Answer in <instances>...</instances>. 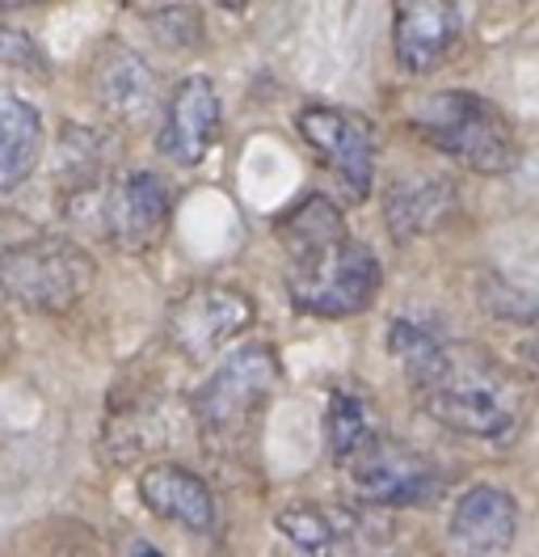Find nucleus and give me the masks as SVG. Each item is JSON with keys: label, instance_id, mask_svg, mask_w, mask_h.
I'll return each mask as SVG.
<instances>
[{"label": "nucleus", "instance_id": "f257e3e1", "mask_svg": "<svg viewBox=\"0 0 539 557\" xmlns=\"http://www.w3.org/2000/svg\"><path fill=\"white\" fill-rule=\"evenodd\" d=\"M278 242L287 249V296L300 313L346 321L375 305L384 267L375 249L346 228V215L325 195H308L283 211Z\"/></svg>", "mask_w": 539, "mask_h": 557}, {"label": "nucleus", "instance_id": "f03ea898", "mask_svg": "<svg viewBox=\"0 0 539 557\" xmlns=\"http://www.w3.org/2000/svg\"><path fill=\"white\" fill-rule=\"evenodd\" d=\"M409 123L438 152L464 161L476 174H510L518 165V139L498 106L468 89H438L409 106Z\"/></svg>", "mask_w": 539, "mask_h": 557}, {"label": "nucleus", "instance_id": "7ed1b4c3", "mask_svg": "<svg viewBox=\"0 0 539 557\" xmlns=\"http://www.w3.org/2000/svg\"><path fill=\"white\" fill-rule=\"evenodd\" d=\"M422 410L472 440H502L518 422V393L502 372L468 350L451 347L447 363L426 384H417Z\"/></svg>", "mask_w": 539, "mask_h": 557}, {"label": "nucleus", "instance_id": "20e7f679", "mask_svg": "<svg viewBox=\"0 0 539 557\" xmlns=\"http://www.w3.org/2000/svg\"><path fill=\"white\" fill-rule=\"evenodd\" d=\"M93 258L67 237H17L0 245V292L30 313H67L93 287Z\"/></svg>", "mask_w": 539, "mask_h": 557}, {"label": "nucleus", "instance_id": "39448f33", "mask_svg": "<svg viewBox=\"0 0 539 557\" xmlns=\"http://www.w3.org/2000/svg\"><path fill=\"white\" fill-rule=\"evenodd\" d=\"M283 381L278 355L270 347H240L228 355L195 393V414L206 431H240L249 418L262 410V401H270V393Z\"/></svg>", "mask_w": 539, "mask_h": 557}, {"label": "nucleus", "instance_id": "423d86ee", "mask_svg": "<svg viewBox=\"0 0 539 557\" xmlns=\"http://www.w3.org/2000/svg\"><path fill=\"white\" fill-rule=\"evenodd\" d=\"M346 478L350 490L371 507H422L442 490L435 460L409 444H397L384 431L346 465Z\"/></svg>", "mask_w": 539, "mask_h": 557}, {"label": "nucleus", "instance_id": "0eeeda50", "mask_svg": "<svg viewBox=\"0 0 539 557\" xmlns=\"http://www.w3.org/2000/svg\"><path fill=\"white\" fill-rule=\"evenodd\" d=\"M300 136L321 152V161L334 170L354 199H367L375 182V132L359 110L312 102L296 114Z\"/></svg>", "mask_w": 539, "mask_h": 557}, {"label": "nucleus", "instance_id": "6e6552de", "mask_svg": "<svg viewBox=\"0 0 539 557\" xmlns=\"http://www.w3.org/2000/svg\"><path fill=\"white\" fill-rule=\"evenodd\" d=\"M101 233L127 253H143L165 237L168 224V186L161 174L135 170L98 190Z\"/></svg>", "mask_w": 539, "mask_h": 557}, {"label": "nucleus", "instance_id": "1a4fd4ad", "mask_svg": "<svg viewBox=\"0 0 539 557\" xmlns=\"http://www.w3.org/2000/svg\"><path fill=\"white\" fill-rule=\"evenodd\" d=\"M249 325H253V300L220 283H202L186 292L168 313V334L190 359H211Z\"/></svg>", "mask_w": 539, "mask_h": 557}, {"label": "nucleus", "instance_id": "9d476101", "mask_svg": "<svg viewBox=\"0 0 539 557\" xmlns=\"http://www.w3.org/2000/svg\"><path fill=\"white\" fill-rule=\"evenodd\" d=\"M220 139V94L211 85V76H186L177 81L173 98L165 106V123H161V157L181 165V170H195L206 161V152L215 148Z\"/></svg>", "mask_w": 539, "mask_h": 557}, {"label": "nucleus", "instance_id": "9b49d317", "mask_svg": "<svg viewBox=\"0 0 539 557\" xmlns=\"http://www.w3.org/2000/svg\"><path fill=\"white\" fill-rule=\"evenodd\" d=\"M460 30H464V4H451V0L397 4L392 9V47H397L401 72L426 76V72L442 69Z\"/></svg>", "mask_w": 539, "mask_h": 557}, {"label": "nucleus", "instance_id": "f8f14e48", "mask_svg": "<svg viewBox=\"0 0 539 557\" xmlns=\"http://www.w3.org/2000/svg\"><path fill=\"white\" fill-rule=\"evenodd\" d=\"M139 498L152 516L168 523H181L190 532H211L215 528V494L199 473L186 465H152L139 473Z\"/></svg>", "mask_w": 539, "mask_h": 557}, {"label": "nucleus", "instance_id": "ddd939ff", "mask_svg": "<svg viewBox=\"0 0 539 557\" xmlns=\"http://www.w3.org/2000/svg\"><path fill=\"white\" fill-rule=\"evenodd\" d=\"M93 98L118 123H143L156 110V72L127 47H105L93 64Z\"/></svg>", "mask_w": 539, "mask_h": 557}, {"label": "nucleus", "instance_id": "4468645a", "mask_svg": "<svg viewBox=\"0 0 539 557\" xmlns=\"http://www.w3.org/2000/svg\"><path fill=\"white\" fill-rule=\"evenodd\" d=\"M451 536L472 554H505L518 536V503L498 486H468L451 507Z\"/></svg>", "mask_w": 539, "mask_h": 557}, {"label": "nucleus", "instance_id": "2eb2a0df", "mask_svg": "<svg viewBox=\"0 0 539 557\" xmlns=\"http://www.w3.org/2000/svg\"><path fill=\"white\" fill-rule=\"evenodd\" d=\"M455 208V186L447 177H397L388 186L384 215L392 237H426L447 220V211Z\"/></svg>", "mask_w": 539, "mask_h": 557}, {"label": "nucleus", "instance_id": "dca6fc26", "mask_svg": "<svg viewBox=\"0 0 539 557\" xmlns=\"http://www.w3.org/2000/svg\"><path fill=\"white\" fill-rule=\"evenodd\" d=\"M42 114L17 94H0V195L17 190L42 157Z\"/></svg>", "mask_w": 539, "mask_h": 557}, {"label": "nucleus", "instance_id": "f3484780", "mask_svg": "<svg viewBox=\"0 0 539 557\" xmlns=\"http://www.w3.org/2000/svg\"><path fill=\"white\" fill-rule=\"evenodd\" d=\"M274 528L308 557H346L350 541H354V520L341 507H321V503L283 507L274 516Z\"/></svg>", "mask_w": 539, "mask_h": 557}, {"label": "nucleus", "instance_id": "a211bd4d", "mask_svg": "<svg viewBox=\"0 0 539 557\" xmlns=\"http://www.w3.org/2000/svg\"><path fill=\"white\" fill-rule=\"evenodd\" d=\"M375 435H379V422H375V410H371L367 397L350 393V388H334L329 393V410H325L329 460L334 465H350Z\"/></svg>", "mask_w": 539, "mask_h": 557}, {"label": "nucleus", "instance_id": "6ab92c4d", "mask_svg": "<svg viewBox=\"0 0 539 557\" xmlns=\"http://www.w3.org/2000/svg\"><path fill=\"white\" fill-rule=\"evenodd\" d=\"M388 350H392V359L401 363V372L409 376V381L426 384L438 372V368L447 363V355H451V343H447L438 330L422 325V321L397 317V321L388 325Z\"/></svg>", "mask_w": 539, "mask_h": 557}, {"label": "nucleus", "instance_id": "aec40b11", "mask_svg": "<svg viewBox=\"0 0 539 557\" xmlns=\"http://www.w3.org/2000/svg\"><path fill=\"white\" fill-rule=\"evenodd\" d=\"M135 557H165V554H161V549H152V545H139V549H135Z\"/></svg>", "mask_w": 539, "mask_h": 557}]
</instances>
